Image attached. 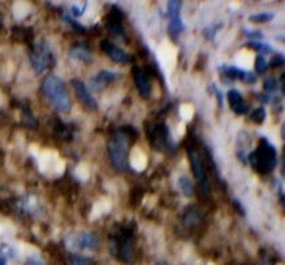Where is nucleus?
Segmentation results:
<instances>
[{"label":"nucleus","instance_id":"7ed1b4c3","mask_svg":"<svg viewBox=\"0 0 285 265\" xmlns=\"http://www.w3.org/2000/svg\"><path fill=\"white\" fill-rule=\"evenodd\" d=\"M251 165L260 174H269L277 165V151L269 140L261 138L259 146L248 156Z\"/></svg>","mask_w":285,"mask_h":265},{"label":"nucleus","instance_id":"2eb2a0df","mask_svg":"<svg viewBox=\"0 0 285 265\" xmlns=\"http://www.w3.org/2000/svg\"><path fill=\"white\" fill-rule=\"evenodd\" d=\"M227 100H228L231 109L238 114H245L248 111V106L245 104V101L243 100V95L239 90L231 89L227 93Z\"/></svg>","mask_w":285,"mask_h":265},{"label":"nucleus","instance_id":"c756f323","mask_svg":"<svg viewBox=\"0 0 285 265\" xmlns=\"http://www.w3.org/2000/svg\"><path fill=\"white\" fill-rule=\"evenodd\" d=\"M284 64V57H283V55H276L273 56V59L270 60V66L272 68H277V66H281Z\"/></svg>","mask_w":285,"mask_h":265},{"label":"nucleus","instance_id":"f03ea898","mask_svg":"<svg viewBox=\"0 0 285 265\" xmlns=\"http://www.w3.org/2000/svg\"><path fill=\"white\" fill-rule=\"evenodd\" d=\"M41 89L56 110L60 113H69L72 109L69 94L66 92L64 82L57 76H47L41 84Z\"/></svg>","mask_w":285,"mask_h":265},{"label":"nucleus","instance_id":"b1692460","mask_svg":"<svg viewBox=\"0 0 285 265\" xmlns=\"http://www.w3.org/2000/svg\"><path fill=\"white\" fill-rule=\"evenodd\" d=\"M0 257H4L5 260L7 259H14L15 257V250L14 248L8 244H3L0 245Z\"/></svg>","mask_w":285,"mask_h":265},{"label":"nucleus","instance_id":"c9c22d12","mask_svg":"<svg viewBox=\"0 0 285 265\" xmlns=\"http://www.w3.org/2000/svg\"><path fill=\"white\" fill-rule=\"evenodd\" d=\"M3 28V23H1V19H0V30Z\"/></svg>","mask_w":285,"mask_h":265},{"label":"nucleus","instance_id":"4be33fe9","mask_svg":"<svg viewBox=\"0 0 285 265\" xmlns=\"http://www.w3.org/2000/svg\"><path fill=\"white\" fill-rule=\"evenodd\" d=\"M275 17L273 14L270 12H260V14H253V15L250 16L251 21H255V23H267V21H270Z\"/></svg>","mask_w":285,"mask_h":265},{"label":"nucleus","instance_id":"a211bd4d","mask_svg":"<svg viewBox=\"0 0 285 265\" xmlns=\"http://www.w3.org/2000/svg\"><path fill=\"white\" fill-rule=\"evenodd\" d=\"M200 220H202V214L195 207H191L190 210L186 211L185 216H183V221H185V225H187V227L199 224Z\"/></svg>","mask_w":285,"mask_h":265},{"label":"nucleus","instance_id":"9b49d317","mask_svg":"<svg viewBox=\"0 0 285 265\" xmlns=\"http://www.w3.org/2000/svg\"><path fill=\"white\" fill-rule=\"evenodd\" d=\"M180 8H182L180 1L171 0L167 3V12L170 16V30L175 33H179L180 31L185 30L183 21L180 19Z\"/></svg>","mask_w":285,"mask_h":265},{"label":"nucleus","instance_id":"39448f33","mask_svg":"<svg viewBox=\"0 0 285 265\" xmlns=\"http://www.w3.org/2000/svg\"><path fill=\"white\" fill-rule=\"evenodd\" d=\"M111 252L117 259L124 263H130L134 256L133 250V234L129 228L120 227L111 235Z\"/></svg>","mask_w":285,"mask_h":265},{"label":"nucleus","instance_id":"20e7f679","mask_svg":"<svg viewBox=\"0 0 285 265\" xmlns=\"http://www.w3.org/2000/svg\"><path fill=\"white\" fill-rule=\"evenodd\" d=\"M31 65L37 75H43L56 65V57L49 43L41 39L32 45L30 53Z\"/></svg>","mask_w":285,"mask_h":265},{"label":"nucleus","instance_id":"ddd939ff","mask_svg":"<svg viewBox=\"0 0 285 265\" xmlns=\"http://www.w3.org/2000/svg\"><path fill=\"white\" fill-rule=\"evenodd\" d=\"M133 75H134V82L137 85V89L141 93L142 97H149L151 93V85H150V80L149 77L146 75L143 70L138 68V66H134L133 69Z\"/></svg>","mask_w":285,"mask_h":265},{"label":"nucleus","instance_id":"f8f14e48","mask_svg":"<svg viewBox=\"0 0 285 265\" xmlns=\"http://www.w3.org/2000/svg\"><path fill=\"white\" fill-rule=\"evenodd\" d=\"M220 70L224 73V76L230 77L231 80H241L245 84H255L257 81V76L251 73V72H245V70H240L239 68L230 65H223L220 66Z\"/></svg>","mask_w":285,"mask_h":265},{"label":"nucleus","instance_id":"cd10ccee","mask_svg":"<svg viewBox=\"0 0 285 265\" xmlns=\"http://www.w3.org/2000/svg\"><path fill=\"white\" fill-rule=\"evenodd\" d=\"M277 88H279V82H277L275 78L269 77V78H267V80L264 81L265 90H268V92H273V90H277Z\"/></svg>","mask_w":285,"mask_h":265},{"label":"nucleus","instance_id":"6e6552de","mask_svg":"<svg viewBox=\"0 0 285 265\" xmlns=\"http://www.w3.org/2000/svg\"><path fill=\"white\" fill-rule=\"evenodd\" d=\"M189 156H190V162L194 174H195V178L199 182L202 190H205L207 192L208 191V180H207V174H206L205 170V162L200 159L198 153L192 149H189Z\"/></svg>","mask_w":285,"mask_h":265},{"label":"nucleus","instance_id":"c85d7f7f","mask_svg":"<svg viewBox=\"0 0 285 265\" xmlns=\"http://www.w3.org/2000/svg\"><path fill=\"white\" fill-rule=\"evenodd\" d=\"M64 20H65L68 24L72 25V28L77 31V32H84V31H85V28H84L82 25L79 24L77 21H75L73 19H70V17H68V16H64Z\"/></svg>","mask_w":285,"mask_h":265},{"label":"nucleus","instance_id":"f3484780","mask_svg":"<svg viewBox=\"0 0 285 265\" xmlns=\"http://www.w3.org/2000/svg\"><path fill=\"white\" fill-rule=\"evenodd\" d=\"M69 56L73 60L82 61V62H86V64L92 62V60H93L90 50L86 49L85 47H82V45H75V47H72L69 49Z\"/></svg>","mask_w":285,"mask_h":265},{"label":"nucleus","instance_id":"f257e3e1","mask_svg":"<svg viewBox=\"0 0 285 265\" xmlns=\"http://www.w3.org/2000/svg\"><path fill=\"white\" fill-rule=\"evenodd\" d=\"M135 137H137V131L131 126L121 127L120 130L111 137L109 146H108V151H109L110 162L115 170H129L130 167L129 165V138L135 140Z\"/></svg>","mask_w":285,"mask_h":265},{"label":"nucleus","instance_id":"0eeeda50","mask_svg":"<svg viewBox=\"0 0 285 265\" xmlns=\"http://www.w3.org/2000/svg\"><path fill=\"white\" fill-rule=\"evenodd\" d=\"M66 247L76 252H92L98 249L100 241L93 232H77L70 234L65 239Z\"/></svg>","mask_w":285,"mask_h":265},{"label":"nucleus","instance_id":"412c9836","mask_svg":"<svg viewBox=\"0 0 285 265\" xmlns=\"http://www.w3.org/2000/svg\"><path fill=\"white\" fill-rule=\"evenodd\" d=\"M55 131L56 134L59 135V137H61V138H64V140H70L72 138V131L69 130V127L66 125H64L63 122H60V121H57V124L55 125Z\"/></svg>","mask_w":285,"mask_h":265},{"label":"nucleus","instance_id":"dca6fc26","mask_svg":"<svg viewBox=\"0 0 285 265\" xmlns=\"http://www.w3.org/2000/svg\"><path fill=\"white\" fill-rule=\"evenodd\" d=\"M121 20H122V14H121L120 8H113V10L109 12V16H108V27L109 30L115 33V35H120L122 37H125V30L121 24Z\"/></svg>","mask_w":285,"mask_h":265},{"label":"nucleus","instance_id":"6ab92c4d","mask_svg":"<svg viewBox=\"0 0 285 265\" xmlns=\"http://www.w3.org/2000/svg\"><path fill=\"white\" fill-rule=\"evenodd\" d=\"M178 185H179V188L186 196H191L194 194L192 183H191V180L187 176H180L179 180H178Z\"/></svg>","mask_w":285,"mask_h":265},{"label":"nucleus","instance_id":"f704fd0d","mask_svg":"<svg viewBox=\"0 0 285 265\" xmlns=\"http://www.w3.org/2000/svg\"><path fill=\"white\" fill-rule=\"evenodd\" d=\"M0 265H7V260L4 257H0Z\"/></svg>","mask_w":285,"mask_h":265},{"label":"nucleus","instance_id":"9d476101","mask_svg":"<svg viewBox=\"0 0 285 265\" xmlns=\"http://www.w3.org/2000/svg\"><path fill=\"white\" fill-rule=\"evenodd\" d=\"M101 49L105 52L106 55L109 56L110 59L115 62H120V64H124V62H129L131 61V56L127 55L125 50L117 47V45L111 44L110 41L102 40L101 41Z\"/></svg>","mask_w":285,"mask_h":265},{"label":"nucleus","instance_id":"393cba45","mask_svg":"<svg viewBox=\"0 0 285 265\" xmlns=\"http://www.w3.org/2000/svg\"><path fill=\"white\" fill-rule=\"evenodd\" d=\"M265 117H267V114H265L264 109H263V108H257V109L253 110V113L251 114V120L253 121V122H256V124H261V122H264Z\"/></svg>","mask_w":285,"mask_h":265},{"label":"nucleus","instance_id":"423d86ee","mask_svg":"<svg viewBox=\"0 0 285 265\" xmlns=\"http://www.w3.org/2000/svg\"><path fill=\"white\" fill-rule=\"evenodd\" d=\"M147 137H149V142L157 150L173 151L175 149L174 142L170 137V130L165 122L151 124L147 127Z\"/></svg>","mask_w":285,"mask_h":265},{"label":"nucleus","instance_id":"4468645a","mask_svg":"<svg viewBox=\"0 0 285 265\" xmlns=\"http://www.w3.org/2000/svg\"><path fill=\"white\" fill-rule=\"evenodd\" d=\"M118 77H120V76H118V73H115V72L101 70V72H98V73L90 80V86L95 90H97V92H100V90L104 89L109 82L117 80Z\"/></svg>","mask_w":285,"mask_h":265},{"label":"nucleus","instance_id":"a878e982","mask_svg":"<svg viewBox=\"0 0 285 265\" xmlns=\"http://www.w3.org/2000/svg\"><path fill=\"white\" fill-rule=\"evenodd\" d=\"M255 68H256V72L257 73H264L265 70H267V68H268V64H267V61L264 60V57L263 56H257L256 57V61H255Z\"/></svg>","mask_w":285,"mask_h":265},{"label":"nucleus","instance_id":"7c9ffc66","mask_svg":"<svg viewBox=\"0 0 285 265\" xmlns=\"http://www.w3.org/2000/svg\"><path fill=\"white\" fill-rule=\"evenodd\" d=\"M85 8H86L85 3L81 5V7H80V5H77V4L72 5V8H70V10H72V15H73V16H81L82 14H84Z\"/></svg>","mask_w":285,"mask_h":265},{"label":"nucleus","instance_id":"2f4dec72","mask_svg":"<svg viewBox=\"0 0 285 265\" xmlns=\"http://www.w3.org/2000/svg\"><path fill=\"white\" fill-rule=\"evenodd\" d=\"M212 90L215 92L216 97H218V100H219V105L222 106V105H223V94H222V92H220V90L218 89V86H216L215 84L212 85Z\"/></svg>","mask_w":285,"mask_h":265},{"label":"nucleus","instance_id":"5701e85b","mask_svg":"<svg viewBox=\"0 0 285 265\" xmlns=\"http://www.w3.org/2000/svg\"><path fill=\"white\" fill-rule=\"evenodd\" d=\"M23 118H24V122L31 127H36L37 126V121H36L35 115L31 113V110L28 108H23Z\"/></svg>","mask_w":285,"mask_h":265},{"label":"nucleus","instance_id":"e433bc0d","mask_svg":"<svg viewBox=\"0 0 285 265\" xmlns=\"http://www.w3.org/2000/svg\"><path fill=\"white\" fill-rule=\"evenodd\" d=\"M159 265H160V264H159Z\"/></svg>","mask_w":285,"mask_h":265},{"label":"nucleus","instance_id":"1a4fd4ad","mask_svg":"<svg viewBox=\"0 0 285 265\" xmlns=\"http://www.w3.org/2000/svg\"><path fill=\"white\" fill-rule=\"evenodd\" d=\"M72 84H73L77 98L80 100L81 104L85 106L86 109H89V110H95L97 109V102L93 98V95L90 94V92L88 90L85 84L81 80H73Z\"/></svg>","mask_w":285,"mask_h":265},{"label":"nucleus","instance_id":"bb28decb","mask_svg":"<svg viewBox=\"0 0 285 265\" xmlns=\"http://www.w3.org/2000/svg\"><path fill=\"white\" fill-rule=\"evenodd\" d=\"M248 45L255 48V49L260 50V52H272V47H269L268 44L259 43V41H251V43H248Z\"/></svg>","mask_w":285,"mask_h":265},{"label":"nucleus","instance_id":"aec40b11","mask_svg":"<svg viewBox=\"0 0 285 265\" xmlns=\"http://www.w3.org/2000/svg\"><path fill=\"white\" fill-rule=\"evenodd\" d=\"M69 265H95V263L86 256L73 253V255L69 256Z\"/></svg>","mask_w":285,"mask_h":265},{"label":"nucleus","instance_id":"72a5a7b5","mask_svg":"<svg viewBox=\"0 0 285 265\" xmlns=\"http://www.w3.org/2000/svg\"><path fill=\"white\" fill-rule=\"evenodd\" d=\"M234 205H235L238 210L240 211V214H244V210H243V207H241L240 202H239V200H238V199L234 200Z\"/></svg>","mask_w":285,"mask_h":265},{"label":"nucleus","instance_id":"473e14b6","mask_svg":"<svg viewBox=\"0 0 285 265\" xmlns=\"http://www.w3.org/2000/svg\"><path fill=\"white\" fill-rule=\"evenodd\" d=\"M245 35L250 36V37H259V39H260V37H261V33H260V32H259V31H248V30H245Z\"/></svg>","mask_w":285,"mask_h":265}]
</instances>
